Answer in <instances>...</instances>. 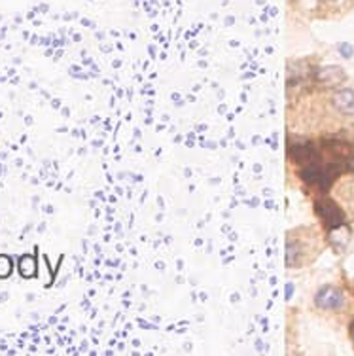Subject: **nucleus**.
Here are the masks:
<instances>
[{
	"mask_svg": "<svg viewBox=\"0 0 354 356\" xmlns=\"http://www.w3.org/2000/svg\"><path fill=\"white\" fill-rule=\"evenodd\" d=\"M348 165H350V167H352V169H354V156L348 157Z\"/></svg>",
	"mask_w": 354,
	"mask_h": 356,
	"instance_id": "obj_10",
	"label": "nucleus"
},
{
	"mask_svg": "<svg viewBox=\"0 0 354 356\" xmlns=\"http://www.w3.org/2000/svg\"><path fill=\"white\" fill-rule=\"evenodd\" d=\"M317 214L322 218V222L326 224L328 229L345 224V214H343V211L337 206V203H334L331 199L317 201Z\"/></svg>",
	"mask_w": 354,
	"mask_h": 356,
	"instance_id": "obj_1",
	"label": "nucleus"
},
{
	"mask_svg": "<svg viewBox=\"0 0 354 356\" xmlns=\"http://www.w3.org/2000/svg\"><path fill=\"white\" fill-rule=\"evenodd\" d=\"M334 107L343 114H354V91L341 89L334 95Z\"/></svg>",
	"mask_w": 354,
	"mask_h": 356,
	"instance_id": "obj_4",
	"label": "nucleus"
},
{
	"mask_svg": "<svg viewBox=\"0 0 354 356\" xmlns=\"http://www.w3.org/2000/svg\"><path fill=\"white\" fill-rule=\"evenodd\" d=\"M339 51H341L345 57H352V53H354L352 46H348V44H341V46H339Z\"/></svg>",
	"mask_w": 354,
	"mask_h": 356,
	"instance_id": "obj_9",
	"label": "nucleus"
},
{
	"mask_svg": "<svg viewBox=\"0 0 354 356\" xmlns=\"http://www.w3.org/2000/svg\"><path fill=\"white\" fill-rule=\"evenodd\" d=\"M36 258L31 256V254H25V256L19 258V275L25 277V279H32L36 275Z\"/></svg>",
	"mask_w": 354,
	"mask_h": 356,
	"instance_id": "obj_7",
	"label": "nucleus"
},
{
	"mask_svg": "<svg viewBox=\"0 0 354 356\" xmlns=\"http://www.w3.org/2000/svg\"><path fill=\"white\" fill-rule=\"evenodd\" d=\"M317 305L322 309H339L343 305V294L337 290L336 286H322L317 294Z\"/></svg>",
	"mask_w": 354,
	"mask_h": 356,
	"instance_id": "obj_2",
	"label": "nucleus"
},
{
	"mask_svg": "<svg viewBox=\"0 0 354 356\" xmlns=\"http://www.w3.org/2000/svg\"><path fill=\"white\" fill-rule=\"evenodd\" d=\"M345 72H343V69H339V67H326V69L322 70H318V74H317V80L322 83V86H326V88H336V86H339V83H343L345 81Z\"/></svg>",
	"mask_w": 354,
	"mask_h": 356,
	"instance_id": "obj_3",
	"label": "nucleus"
},
{
	"mask_svg": "<svg viewBox=\"0 0 354 356\" xmlns=\"http://www.w3.org/2000/svg\"><path fill=\"white\" fill-rule=\"evenodd\" d=\"M290 156L296 163H307L315 157V150L309 144H294L290 148Z\"/></svg>",
	"mask_w": 354,
	"mask_h": 356,
	"instance_id": "obj_6",
	"label": "nucleus"
},
{
	"mask_svg": "<svg viewBox=\"0 0 354 356\" xmlns=\"http://www.w3.org/2000/svg\"><path fill=\"white\" fill-rule=\"evenodd\" d=\"M352 338H354V324H352Z\"/></svg>",
	"mask_w": 354,
	"mask_h": 356,
	"instance_id": "obj_11",
	"label": "nucleus"
},
{
	"mask_svg": "<svg viewBox=\"0 0 354 356\" xmlns=\"http://www.w3.org/2000/svg\"><path fill=\"white\" fill-rule=\"evenodd\" d=\"M12 269H13L12 258L6 256V254H0V279H8V277L12 275Z\"/></svg>",
	"mask_w": 354,
	"mask_h": 356,
	"instance_id": "obj_8",
	"label": "nucleus"
},
{
	"mask_svg": "<svg viewBox=\"0 0 354 356\" xmlns=\"http://www.w3.org/2000/svg\"><path fill=\"white\" fill-rule=\"evenodd\" d=\"M348 237H350V232H348V227L345 224L329 229V243L334 244L337 250H343L345 246H347Z\"/></svg>",
	"mask_w": 354,
	"mask_h": 356,
	"instance_id": "obj_5",
	"label": "nucleus"
}]
</instances>
